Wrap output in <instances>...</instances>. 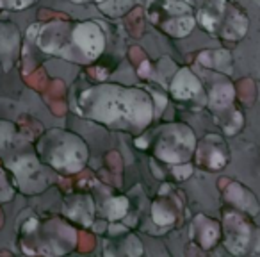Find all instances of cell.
<instances>
[{"label": "cell", "mask_w": 260, "mask_h": 257, "mask_svg": "<svg viewBox=\"0 0 260 257\" xmlns=\"http://www.w3.org/2000/svg\"><path fill=\"white\" fill-rule=\"evenodd\" d=\"M198 22L209 34H221L223 36V23L226 22V27L239 29L242 34L248 29V18L242 15L239 9H235L226 0H210L205 8L198 11ZM230 31V29H228Z\"/></svg>", "instance_id": "cell-1"}, {"label": "cell", "mask_w": 260, "mask_h": 257, "mask_svg": "<svg viewBox=\"0 0 260 257\" xmlns=\"http://www.w3.org/2000/svg\"><path fill=\"white\" fill-rule=\"evenodd\" d=\"M72 40L87 59H94L104 50V34L94 23H80L73 29Z\"/></svg>", "instance_id": "cell-2"}, {"label": "cell", "mask_w": 260, "mask_h": 257, "mask_svg": "<svg viewBox=\"0 0 260 257\" xmlns=\"http://www.w3.org/2000/svg\"><path fill=\"white\" fill-rule=\"evenodd\" d=\"M200 91V82L192 73H189L187 70H182L173 80V86H171V93L177 98H189L194 97Z\"/></svg>", "instance_id": "cell-3"}, {"label": "cell", "mask_w": 260, "mask_h": 257, "mask_svg": "<svg viewBox=\"0 0 260 257\" xmlns=\"http://www.w3.org/2000/svg\"><path fill=\"white\" fill-rule=\"evenodd\" d=\"M20 45V34L13 25L0 23V55H13Z\"/></svg>", "instance_id": "cell-4"}, {"label": "cell", "mask_w": 260, "mask_h": 257, "mask_svg": "<svg viewBox=\"0 0 260 257\" xmlns=\"http://www.w3.org/2000/svg\"><path fill=\"white\" fill-rule=\"evenodd\" d=\"M126 207H128V202L123 196H118V198H111L105 206V213L111 220H118V218H123L126 213Z\"/></svg>", "instance_id": "cell-5"}, {"label": "cell", "mask_w": 260, "mask_h": 257, "mask_svg": "<svg viewBox=\"0 0 260 257\" xmlns=\"http://www.w3.org/2000/svg\"><path fill=\"white\" fill-rule=\"evenodd\" d=\"M13 136V125L9 123H0V152L6 149L8 141L11 139Z\"/></svg>", "instance_id": "cell-6"}, {"label": "cell", "mask_w": 260, "mask_h": 257, "mask_svg": "<svg viewBox=\"0 0 260 257\" xmlns=\"http://www.w3.org/2000/svg\"><path fill=\"white\" fill-rule=\"evenodd\" d=\"M30 2H34V0H4V2H0V4H6V6H9V8H18V9H22V8H25V6H29Z\"/></svg>", "instance_id": "cell-7"}, {"label": "cell", "mask_w": 260, "mask_h": 257, "mask_svg": "<svg viewBox=\"0 0 260 257\" xmlns=\"http://www.w3.org/2000/svg\"><path fill=\"white\" fill-rule=\"evenodd\" d=\"M98 2H102V0H98Z\"/></svg>", "instance_id": "cell-8"}]
</instances>
